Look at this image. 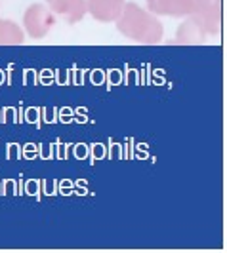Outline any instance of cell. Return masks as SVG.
Returning <instances> with one entry per match:
<instances>
[{"label":"cell","mask_w":227,"mask_h":253,"mask_svg":"<svg viewBox=\"0 0 227 253\" xmlns=\"http://www.w3.org/2000/svg\"><path fill=\"white\" fill-rule=\"evenodd\" d=\"M206 31L199 23V19L195 15H187L185 21L179 25L176 31V40L179 44H202L206 40Z\"/></svg>","instance_id":"7"},{"label":"cell","mask_w":227,"mask_h":253,"mask_svg":"<svg viewBox=\"0 0 227 253\" xmlns=\"http://www.w3.org/2000/svg\"><path fill=\"white\" fill-rule=\"evenodd\" d=\"M25 40V31L12 19H2L0 17V46L6 44H23Z\"/></svg>","instance_id":"8"},{"label":"cell","mask_w":227,"mask_h":253,"mask_svg":"<svg viewBox=\"0 0 227 253\" xmlns=\"http://www.w3.org/2000/svg\"><path fill=\"white\" fill-rule=\"evenodd\" d=\"M126 0H86V12L100 23H114Z\"/></svg>","instance_id":"6"},{"label":"cell","mask_w":227,"mask_h":253,"mask_svg":"<svg viewBox=\"0 0 227 253\" xmlns=\"http://www.w3.org/2000/svg\"><path fill=\"white\" fill-rule=\"evenodd\" d=\"M153 15L187 17L195 13V0H145Z\"/></svg>","instance_id":"5"},{"label":"cell","mask_w":227,"mask_h":253,"mask_svg":"<svg viewBox=\"0 0 227 253\" xmlns=\"http://www.w3.org/2000/svg\"><path fill=\"white\" fill-rule=\"evenodd\" d=\"M46 6L54 15L63 19L67 25L80 23L86 15V0H46Z\"/></svg>","instance_id":"4"},{"label":"cell","mask_w":227,"mask_h":253,"mask_svg":"<svg viewBox=\"0 0 227 253\" xmlns=\"http://www.w3.org/2000/svg\"><path fill=\"white\" fill-rule=\"evenodd\" d=\"M193 15L204 27L208 37H216L220 33L222 23V0H195Z\"/></svg>","instance_id":"3"},{"label":"cell","mask_w":227,"mask_h":253,"mask_svg":"<svg viewBox=\"0 0 227 253\" xmlns=\"http://www.w3.org/2000/svg\"><path fill=\"white\" fill-rule=\"evenodd\" d=\"M54 21H56V15L50 12V8L46 4L35 2L23 13V31L29 38L40 40L52 31Z\"/></svg>","instance_id":"2"},{"label":"cell","mask_w":227,"mask_h":253,"mask_svg":"<svg viewBox=\"0 0 227 253\" xmlns=\"http://www.w3.org/2000/svg\"><path fill=\"white\" fill-rule=\"evenodd\" d=\"M114 25L122 37L139 44H157L164 37V25L159 15H153L147 8H141L136 2L124 4Z\"/></svg>","instance_id":"1"}]
</instances>
